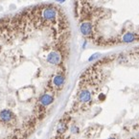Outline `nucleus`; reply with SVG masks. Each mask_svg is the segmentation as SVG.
<instances>
[{
    "instance_id": "1",
    "label": "nucleus",
    "mask_w": 139,
    "mask_h": 139,
    "mask_svg": "<svg viewBox=\"0 0 139 139\" xmlns=\"http://www.w3.org/2000/svg\"><path fill=\"white\" fill-rule=\"evenodd\" d=\"M93 102V91L88 87H82L77 93L75 108L77 109H86Z\"/></svg>"
},
{
    "instance_id": "2",
    "label": "nucleus",
    "mask_w": 139,
    "mask_h": 139,
    "mask_svg": "<svg viewBox=\"0 0 139 139\" xmlns=\"http://www.w3.org/2000/svg\"><path fill=\"white\" fill-rule=\"evenodd\" d=\"M58 13L57 9L55 7L47 6L43 8L40 12V16L42 21L45 22H55L58 18Z\"/></svg>"
},
{
    "instance_id": "3",
    "label": "nucleus",
    "mask_w": 139,
    "mask_h": 139,
    "mask_svg": "<svg viewBox=\"0 0 139 139\" xmlns=\"http://www.w3.org/2000/svg\"><path fill=\"white\" fill-rule=\"evenodd\" d=\"M16 123V116L12 110L3 109L0 111V124L4 126H15Z\"/></svg>"
},
{
    "instance_id": "4",
    "label": "nucleus",
    "mask_w": 139,
    "mask_h": 139,
    "mask_svg": "<svg viewBox=\"0 0 139 139\" xmlns=\"http://www.w3.org/2000/svg\"><path fill=\"white\" fill-rule=\"evenodd\" d=\"M80 32L84 37H91L93 33V26L90 21H84L80 25Z\"/></svg>"
},
{
    "instance_id": "5",
    "label": "nucleus",
    "mask_w": 139,
    "mask_h": 139,
    "mask_svg": "<svg viewBox=\"0 0 139 139\" xmlns=\"http://www.w3.org/2000/svg\"><path fill=\"white\" fill-rule=\"evenodd\" d=\"M65 82V77L63 76L62 74H56L51 81L52 86L56 89H60L61 88Z\"/></svg>"
},
{
    "instance_id": "6",
    "label": "nucleus",
    "mask_w": 139,
    "mask_h": 139,
    "mask_svg": "<svg viewBox=\"0 0 139 139\" xmlns=\"http://www.w3.org/2000/svg\"><path fill=\"white\" fill-rule=\"evenodd\" d=\"M47 61L50 64H53V65H58L60 64V61H61V55L60 54V52L58 51H52L50 52L47 56Z\"/></svg>"
},
{
    "instance_id": "7",
    "label": "nucleus",
    "mask_w": 139,
    "mask_h": 139,
    "mask_svg": "<svg viewBox=\"0 0 139 139\" xmlns=\"http://www.w3.org/2000/svg\"><path fill=\"white\" fill-rule=\"evenodd\" d=\"M53 102H54V96L50 93H44L43 95H41L39 100H38L39 105L43 108H46L48 106L52 105Z\"/></svg>"
},
{
    "instance_id": "8",
    "label": "nucleus",
    "mask_w": 139,
    "mask_h": 139,
    "mask_svg": "<svg viewBox=\"0 0 139 139\" xmlns=\"http://www.w3.org/2000/svg\"><path fill=\"white\" fill-rule=\"evenodd\" d=\"M136 35L133 32H127L122 36V41L125 43H131L133 41H135Z\"/></svg>"
},
{
    "instance_id": "9",
    "label": "nucleus",
    "mask_w": 139,
    "mask_h": 139,
    "mask_svg": "<svg viewBox=\"0 0 139 139\" xmlns=\"http://www.w3.org/2000/svg\"><path fill=\"white\" fill-rule=\"evenodd\" d=\"M66 130H67V122L62 119V120H60L59 122V124H58L57 131L59 134H63V133L66 131Z\"/></svg>"
},
{
    "instance_id": "10",
    "label": "nucleus",
    "mask_w": 139,
    "mask_h": 139,
    "mask_svg": "<svg viewBox=\"0 0 139 139\" xmlns=\"http://www.w3.org/2000/svg\"><path fill=\"white\" fill-rule=\"evenodd\" d=\"M100 56H101V54H100V53H95V54H92L91 56L88 58V61H93V60H97V59H98Z\"/></svg>"
},
{
    "instance_id": "11",
    "label": "nucleus",
    "mask_w": 139,
    "mask_h": 139,
    "mask_svg": "<svg viewBox=\"0 0 139 139\" xmlns=\"http://www.w3.org/2000/svg\"><path fill=\"white\" fill-rule=\"evenodd\" d=\"M71 131H72V133H79V128L74 125V126L71 127Z\"/></svg>"
},
{
    "instance_id": "12",
    "label": "nucleus",
    "mask_w": 139,
    "mask_h": 139,
    "mask_svg": "<svg viewBox=\"0 0 139 139\" xmlns=\"http://www.w3.org/2000/svg\"><path fill=\"white\" fill-rule=\"evenodd\" d=\"M98 99H99V101H105V100H106V95H105L104 93H100V94L98 95Z\"/></svg>"
},
{
    "instance_id": "13",
    "label": "nucleus",
    "mask_w": 139,
    "mask_h": 139,
    "mask_svg": "<svg viewBox=\"0 0 139 139\" xmlns=\"http://www.w3.org/2000/svg\"><path fill=\"white\" fill-rule=\"evenodd\" d=\"M65 1H66V0H56V2H58V3H64V2H65Z\"/></svg>"
},
{
    "instance_id": "14",
    "label": "nucleus",
    "mask_w": 139,
    "mask_h": 139,
    "mask_svg": "<svg viewBox=\"0 0 139 139\" xmlns=\"http://www.w3.org/2000/svg\"><path fill=\"white\" fill-rule=\"evenodd\" d=\"M86 43H87V41L85 40V42H84V45H82V48H84V49H85V46H86Z\"/></svg>"
},
{
    "instance_id": "15",
    "label": "nucleus",
    "mask_w": 139,
    "mask_h": 139,
    "mask_svg": "<svg viewBox=\"0 0 139 139\" xmlns=\"http://www.w3.org/2000/svg\"><path fill=\"white\" fill-rule=\"evenodd\" d=\"M108 139H116V138H113V137H109V138H108Z\"/></svg>"
}]
</instances>
